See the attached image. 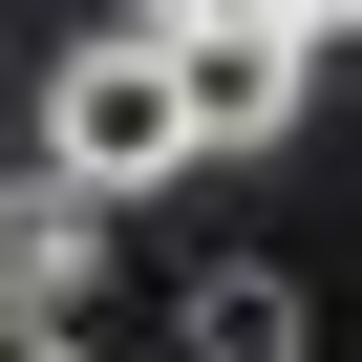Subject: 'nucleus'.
Segmentation results:
<instances>
[{"instance_id":"f257e3e1","label":"nucleus","mask_w":362,"mask_h":362,"mask_svg":"<svg viewBox=\"0 0 362 362\" xmlns=\"http://www.w3.org/2000/svg\"><path fill=\"white\" fill-rule=\"evenodd\" d=\"M43 170L64 192H170V170H214V128H192V64H170V22H107V43H64L43 64Z\"/></svg>"},{"instance_id":"f03ea898","label":"nucleus","mask_w":362,"mask_h":362,"mask_svg":"<svg viewBox=\"0 0 362 362\" xmlns=\"http://www.w3.org/2000/svg\"><path fill=\"white\" fill-rule=\"evenodd\" d=\"M170 64H192V128H214V149H277V128H298V86H320V43L277 22V0H214V22H170Z\"/></svg>"},{"instance_id":"7ed1b4c3","label":"nucleus","mask_w":362,"mask_h":362,"mask_svg":"<svg viewBox=\"0 0 362 362\" xmlns=\"http://www.w3.org/2000/svg\"><path fill=\"white\" fill-rule=\"evenodd\" d=\"M86 277H107V192L0 170V320H22V341H64V320H86Z\"/></svg>"},{"instance_id":"20e7f679","label":"nucleus","mask_w":362,"mask_h":362,"mask_svg":"<svg viewBox=\"0 0 362 362\" xmlns=\"http://www.w3.org/2000/svg\"><path fill=\"white\" fill-rule=\"evenodd\" d=\"M192 362H298V277H192Z\"/></svg>"},{"instance_id":"39448f33","label":"nucleus","mask_w":362,"mask_h":362,"mask_svg":"<svg viewBox=\"0 0 362 362\" xmlns=\"http://www.w3.org/2000/svg\"><path fill=\"white\" fill-rule=\"evenodd\" d=\"M277 22H298V43H362V0H277Z\"/></svg>"},{"instance_id":"423d86ee","label":"nucleus","mask_w":362,"mask_h":362,"mask_svg":"<svg viewBox=\"0 0 362 362\" xmlns=\"http://www.w3.org/2000/svg\"><path fill=\"white\" fill-rule=\"evenodd\" d=\"M128 22H214V0H128Z\"/></svg>"},{"instance_id":"0eeeda50","label":"nucleus","mask_w":362,"mask_h":362,"mask_svg":"<svg viewBox=\"0 0 362 362\" xmlns=\"http://www.w3.org/2000/svg\"><path fill=\"white\" fill-rule=\"evenodd\" d=\"M22 362H86V341H22Z\"/></svg>"}]
</instances>
